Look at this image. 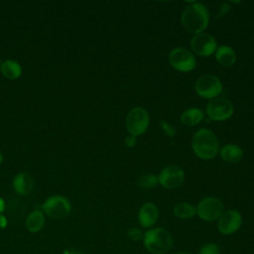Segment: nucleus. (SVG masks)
<instances>
[{
  "label": "nucleus",
  "instance_id": "obj_1",
  "mask_svg": "<svg viewBox=\"0 0 254 254\" xmlns=\"http://www.w3.org/2000/svg\"><path fill=\"white\" fill-rule=\"evenodd\" d=\"M209 21L207 8L201 3H191L182 13V24L191 34H200L206 29Z\"/></svg>",
  "mask_w": 254,
  "mask_h": 254
},
{
  "label": "nucleus",
  "instance_id": "obj_2",
  "mask_svg": "<svg viewBox=\"0 0 254 254\" xmlns=\"http://www.w3.org/2000/svg\"><path fill=\"white\" fill-rule=\"evenodd\" d=\"M193 153L202 160L213 159L219 151L218 140L214 133L208 129L197 130L191 139Z\"/></svg>",
  "mask_w": 254,
  "mask_h": 254
},
{
  "label": "nucleus",
  "instance_id": "obj_3",
  "mask_svg": "<svg viewBox=\"0 0 254 254\" xmlns=\"http://www.w3.org/2000/svg\"><path fill=\"white\" fill-rule=\"evenodd\" d=\"M143 241L146 249L153 254L167 252L173 244L171 234L163 228H153L144 233Z\"/></svg>",
  "mask_w": 254,
  "mask_h": 254
},
{
  "label": "nucleus",
  "instance_id": "obj_4",
  "mask_svg": "<svg viewBox=\"0 0 254 254\" xmlns=\"http://www.w3.org/2000/svg\"><path fill=\"white\" fill-rule=\"evenodd\" d=\"M43 210L50 218L63 219L69 215L71 211V204L64 196L52 195L45 200Z\"/></svg>",
  "mask_w": 254,
  "mask_h": 254
},
{
  "label": "nucleus",
  "instance_id": "obj_5",
  "mask_svg": "<svg viewBox=\"0 0 254 254\" xmlns=\"http://www.w3.org/2000/svg\"><path fill=\"white\" fill-rule=\"evenodd\" d=\"M194 89L199 96L213 99L222 92V83L216 75L203 74L195 81Z\"/></svg>",
  "mask_w": 254,
  "mask_h": 254
},
{
  "label": "nucleus",
  "instance_id": "obj_6",
  "mask_svg": "<svg viewBox=\"0 0 254 254\" xmlns=\"http://www.w3.org/2000/svg\"><path fill=\"white\" fill-rule=\"evenodd\" d=\"M149 114L142 107L131 109L126 117V128L130 135L139 136L145 133L149 126Z\"/></svg>",
  "mask_w": 254,
  "mask_h": 254
},
{
  "label": "nucleus",
  "instance_id": "obj_7",
  "mask_svg": "<svg viewBox=\"0 0 254 254\" xmlns=\"http://www.w3.org/2000/svg\"><path fill=\"white\" fill-rule=\"evenodd\" d=\"M169 63L177 70L188 72L195 67L194 56L185 48H176L169 54Z\"/></svg>",
  "mask_w": 254,
  "mask_h": 254
},
{
  "label": "nucleus",
  "instance_id": "obj_8",
  "mask_svg": "<svg viewBox=\"0 0 254 254\" xmlns=\"http://www.w3.org/2000/svg\"><path fill=\"white\" fill-rule=\"evenodd\" d=\"M234 111L230 100L222 97L211 99L206 105V113L211 120L223 121L232 116Z\"/></svg>",
  "mask_w": 254,
  "mask_h": 254
},
{
  "label": "nucleus",
  "instance_id": "obj_9",
  "mask_svg": "<svg viewBox=\"0 0 254 254\" xmlns=\"http://www.w3.org/2000/svg\"><path fill=\"white\" fill-rule=\"evenodd\" d=\"M196 212L202 220L214 221L223 213V204L218 198L208 196L199 201L196 207Z\"/></svg>",
  "mask_w": 254,
  "mask_h": 254
},
{
  "label": "nucleus",
  "instance_id": "obj_10",
  "mask_svg": "<svg viewBox=\"0 0 254 254\" xmlns=\"http://www.w3.org/2000/svg\"><path fill=\"white\" fill-rule=\"evenodd\" d=\"M185 179V173L183 169L177 165H170L165 167L159 174V184L167 189L174 190L182 185Z\"/></svg>",
  "mask_w": 254,
  "mask_h": 254
},
{
  "label": "nucleus",
  "instance_id": "obj_11",
  "mask_svg": "<svg viewBox=\"0 0 254 254\" xmlns=\"http://www.w3.org/2000/svg\"><path fill=\"white\" fill-rule=\"evenodd\" d=\"M190 48L197 56L209 57L216 51L217 45L215 39L211 35L200 33L191 38Z\"/></svg>",
  "mask_w": 254,
  "mask_h": 254
},
{
  "label": "nucleus",
  "instance_id": "obj_12",
  "mask_svg": "<svg viewBox=\"0 0 254 254\" xmlns=\"http://www.w3.org/2000/svg\"><path fill=\"white\" fill-rule=\"evenodd\" d=\"M242 217L239 211L234 209H229L224 211L218 218L217 227L220 233L224 235H229L234 233L241 225Z\"/></svg>",
  "mask_w": 254,
  "mask_h": 254
},
{
  "label": "nucleus",
  "instance_id": "obj_13",
  "mask_svg": "<svg viewBox=\"0 0 254 254\" xmlns=\"http://www.w3.org/2000/svg\"><path fill=\"white\" fill-rule=\"evenodd\" d=\"M159 216V211L157 206L152 202H147L143 204L139 210L138 219L142 227H151L153 226Z\"/></svg>",
  "mask_w": 254,
  "mask_h": 254
},
{
  "label": "nucleus",
  "instance_id": "obj_14",
  "mask_svg": "<svg viewBox=\"0 0 254 254\" xmlns=\"http://www.w3.org/2000/svg\"><path fill=\"white\" fill-rule=\"evenodd\" d=\"M12 185L14 190L17 193L21 195H27L32 191L34 182L32 177L27 173H19L14 177Z\"/></svg>",
  "mask_w": 254,
  "mask_h": 254
},
{
  "label": "nucleus",
  "instance_id": "obj_15",
  "mask_svg": "<svg viewBox=\"0 0 254 254\" xmlns=\"http://www.w3.org/2000/svg\"><path fill=\"white\" fill-rule=\"evenodd\" d=\"M215 59L222 66H231L235 64L236 54L231 47L222 45L216 49Z\"/></svg>",
  "mask_w": 254,
  "mask_h": 254
},
{
  "label": "nucleus",
  "instance_id": "obj_16",
  "mask_svg": "<svg viewBox=\"0 0 254 254\" xmlns=\"http://www.w3.org/2000/svg\"><path fill=\"white\" fill-rule=\"evenodd\" d=\"M220 157L227 163H237L243 157L242 149L235 144H228L223 146L219 151Z\"/></svg>",
  "mask_w": 254,
  "mask_h": 254
},
{
  "label": "nucleus",
  "instance_id": "obj_17",
  "mask_svg": "<svg viewBox=\"0 0 254 254\" xmlns=\"http://www.w3.org/2000/svg\"><path fill=\"white\" fill-rule=\"evenodd\" d=\"M2 74L8 79H17L22 73V67L19 63L13 60H7L0 64Z\"/></svg>",
  "mask_w": 254,
  "mask_h": 254
},
{
  "label": "nucleus",
  "instance_id": "obj_18",
  "mask_svg": "<svg viewBox=\"0 0 254 254\" xmlns=\"http://www.w3.org/2000/svg\"><path fill=\"white\" fill-rule=\"evenodd\" d=\"M45 224V216L41 210L32 211L26 218V227L30 232L40 231Z\"/></svg>",
  "mask_w": 254,
  "mask_h": 254
},
{
  "label": "nucleus",
  "instance_id": "obj_19",
  "mask_svg": "<svg viewBox=\"0 0 254 254\" xmlns=\"http://www.w3.org/2000/svg\"><path fill=\"white\" fill-rule=\"evenodd\" d=\"M203 119V112L199 108H190L185 110L181 115V121L184 125L194 126Z\"/></svg>",
  "mask_w": 254,
  "mask_h": 254
},
{
  "label": "nucleus",
  "instance_id": "obj_20",
  "mask_svg": "<svg viewBox=\"0 0 254 254\" xmlns=\"http://www.w3.org/2000/svg\"><path fill=\"white\" fill-rule=\"evenodd\" d=\"M174 213L177 217L187 219L192 217L196 213V208L190 203L181 202L174 207Z\"/></svg>",
  "mask_w": 254,
  "mask_h": 254
},
{
  "label": "nucleus",
  "instance_id": "obj_21",
  "mask_svg": "<svg viewBox=\"0 0 254 254\" xmlns=\"http://www.w3.org/2000/svg\"><path fill=\"white\" fill-rule=\"evenodd\" d=\"M159 184L158 177L153 174L143 175L138 180V185L143 189H152Z\"/></svg>",
  "mask_w": 254,
  "mask_h": 254
},
{
  "label": "nucleus",
  "instance_id": "obj_22",
  "mask_svg": "<svg viewBox=\"0 0 254 254\" xmlns=\"http://www.w3.org/2000/svg\"><path fill=\"white\" fill-rule=\"evenodd\" d=\"M9 213L11 216L18 217L19 215H23L25 213V209L23 207V204L20 200L14 199L11 200L9 203Z\"/></svg>",
  "mask_w": 254,
  "mask_h": 254
},
{
  "label": "nucleus",
  "instance_id": "obj_23",
  "mask_svg": "<svg viewBox=\"0 0 254 254\" xmlns=\"http://www.w3.org/2000/svg\"><path fill=\"white\" fill-rule=\"evenodd\" d=\"M198 254H219V248L214 243H207L199 249Z\"/></svg>",
  "mask_w": 254,
  "mask_h": 254
},
{
  "label": "nucleus",
  "instance_id": "obj_24",
  "mask_svg": "<svg viewBox=\"0 0 254 254\" xmlns=\"http://www.w3.org/2000/svg\"><path fill=\"white\" fill-rule=\"evenodd\" d=\"M161 127H162L163 131L165 132V134L168 137H170V138H174L175 137L177 131H176V129L170 123H168L165 120H161Z\"/></svg>",
  "mask_w": 254,
  "mask_h": 254
},
{
  "label": "nucleus",
  "instance_id": "obj_25",
  "mask_svg": "<svg viewBox=\"0 0 254 254\" xmlns=\"http://www.w3.org/2000/svg\"><path fill=\"white\" fill-rule=\"evenodd\" d=\"M127 236H128L131 240H133V241H138V240H140V239L143 238L144 234L142 233V231H141L140 229H138V228H132V229H130V230L127 232Z\"/></svg>",
  "mask_w": 254,
  "mask_h": 254
},
{
  "label": "nucleus",
  "instance_id": "obj_26",
  "mask_svg": "<svg viewBox=\"0 0 254 254\" xmlns=\"http://www.w3.org/2000/svg\"><path fill=\"white\" fill-rule=\"evenodd\" d=\"M125 144L127 147L129 148H132L136 145V136H133V135H128L126 138H125Z\"/></svg>",
  "mask_w": 254,
  "mask_h": 254
},
{
  "label": "nucleus",
  "instance_id": "obj_27",
  "mask_svg": "<svg viewBox=\"0 0 254 254\" xmlns=\"http://www.w3.org/2000/svg\"><path fill=\"white\" fill-rule=\"evenodd\" d=\"M7 224V219L4 215H0V226L1 227H5Z\"/></svg>",
  "mask_w": 254,
  "mask_h": 254
},
{
  "label": "nucleus",
  "instance_id": "obj_28",
  "mask_svg": "<svg viewBox=\"0 0 254 254\" xmlns=\"http://www.w3.org/2000/svg\"><path fill=\"white\" fill-rule=\"evenodd\" d=\"M5 201L3 200L2 197H0V212H3L5 210Z\"/></svg>",
  "mask_w": 254,
  "mask_h": 254
},
{
  "label": "nucleus",
  "instance_id": "obj_29",
  "mask_svg": "<svg viewBox=\"0 0 254 254\" xmlns=\"http://www.w3.org/2000/svg\"><path fill=\"white\" fill-rule=\"evenodd\" d=\"M64 254H82V253H80V252H77V251H64Z\"/></svg>",
  "mask_w": 254,
  "mask_h": 254
},
{
  "label": "nucleus",
  "instance_id": "obj_30",
  "mask_svg": "<svg viewBox=\"0 0 254 254\" xmlns=\"http://www.w3.org/2000/svg\"><path fill=\"white\" fill-rule=\"evenodd\" d=\"M2 161H3V156H2V154L0 153V164L2 163Z\"/></svg>",
  "mask_w": 254,
  "mask_h": 254
},
{
  "label": "nucleus",
  "instance_id": "obj_31",
  "mask_svg": "<svg viewBox=\"0 0 254 254\" xmlns=\"http://www.w3.org/2000/svg\"><path fill=\"white\" fill-rule=\"evenodd\" d=\"M176 254H188V253H183V252H181V253H176Z\"/></svg>",
  "mask_w": 254,
  "mask_h": 254
}]
</instances>
